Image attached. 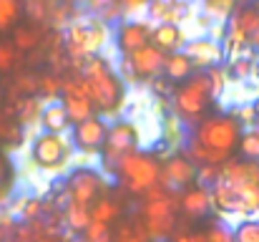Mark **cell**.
Wrapping results in <instances>:
<instances>
[{"label":"cell","mask_w":259,"mask_h":242,"mask_svg":"<svg viewBox=\"0 0 259 242\" xmlns=\"http://www.w3.org/2000/svg\"><path fill=\"white\" fill-rule=\"evenodd\" d=\"M239 136H242V124L237 116H227V114L204 116L196 121L189 154L194 164H206V166L224 164L229 154L237 149Z\"/></svg>","instance_id":"6da1fadb"},{"label":"cell","mask_w":259,"mask_h":242,"mask_svg":"<svg viewBox=\"0 0 259 242\" xmlns=\"http://www.w3.org/2000/svg\"><path fill=\"white\" fill-rule=\"evenodd\" d=\"M81 86L88 93V98L93 101V106L103 114H113L121 109L123 103V96H126V86L123 79L111 68V63L98 56V53H91L83 66V79Z\"/></svg>","instance_id":"7a4b0ae2"},{"label":"cell","mask_w":259,"mask_h":242,"mask_svg":"<svg viewBox=\"0 0 259 242\" xmlns=\"http://www.w3.org/2000/svg\"><path fill=\"white\" fill-rule=\"evenodd\" d=\"M214 91H211V83L209 76L201 71V74H191L186 81L176 83V91H174V109L176 114L184 119V121H199L206 116V111L211 109V101H214Z\"/></svg>","instance_id":"3957f363"},{"label":"cell","mask_w":259,"mask_h":242,"mask_svg":"<svg viewBox=\"0 0 259 242\" xmlns=\"http://www.w3.org/2000/svg\"><path fill=\"white\" fill-rule=\"evenodd\" d=\"M113 174L121 179V184L131 192V194H146L154 187H159L161 179V164L154 154L149 152H131L128 157L118 161V166L113 169Z\"/></svg>","instance_id":"277c9868"},{"label":"cell","mask_w":259,"mask_h":242,"mask_svg":"<svg viewBox=\"0 0 259 242\" xmlns=\"http://www.w3.org/2000/svg\"><path fill=\"white\" fill-rule=\"evenodd\" d=\"M139 149V129L131 121H116L113 126H108L103 147H101V161L108 171H113L118 166V161L128 157L131 152Z\"/></svg>","instance_id":"5b68a950"},{"label":"cell","mask_w":259,"mask_h":242,"mask_svg":"<svg viewBox=\"0 0 259 242\" xmlns=\"http://www.w3.org/2000/svg\"><path fill=\"white\" fill-rule=\"evenodd\" d=\"M146 194H149V199L144 204V217H146L149 235H154V237L171 235L174 227H176V204H174V199L169 197V192L154 187Z\"/></svg>","instance_id":"8992f818"},{"label":"cell","mask_w":259,"mask_h":242,"mask_svg":"<svg viewBox=\"0 0 259 242\" xmlns=\"http://www.w3.org/2000/svg\"><path fill=\"white\" fill-rule=\"evenodd\" d=\"M68 154H71L68 142L61 134H53V131L40 134L35 139V144H33V159L43 169H58V166H63L68 161Z\"/></svg>","instance_id":"52a82bcc"},{"label":"cell","mask_w":259,"mask_h":242,"mask_svg":"<svg viewBox=\"0 0 259 242\" xmlns=\"http://www.w3.org/2000/svg\"><path fill=\"white\" fill-rule=\"evenodd\" d=\"M66 189H68L71 202L83 204V207L91 210V204L98 199V194H101V189H103V179H101V174L93 171V169H76V171L68 177Z\"/></svg>","instance_id":"ba28073f"},{"label":"cell","mask_w":259,"mask_h":242,"mask_svg":"<svg viewBox=\"0 0 259 242\" xmlns=\"http://www.w3.org/2000/svg\"><path fill=\"white\" fill-rule=\"evenodd\" d=\"M106 131H108V124L91 114L88 119L73 124V144L83 152V154H98L101 147H103V139H106Z\"/></svg>","instance_id":"9c48e42d"},{"label":"cell","mask_w":259,"mask_h":242,"mask_svg":"<svg viewBox=\"0 0 259 242\" xmlns=\"http://www.w3.org/2000/svg\"><path fill=\"white\" fill-rule=\"evenodd\" d=\"M123 58H126L134 79H154L156 74H161L166 53L159 51L154 43H146L144 48H139V51H134L131 56H123Z\"/></svg>","instance_id":"30bf717a"},{"label":"cell","mask_w":259,"mask_h":242,"mask_svg":"<svg viewBox=\"0 0 259 242\" xmlns=\"http://www.w3.org/2000/svg\"><path fill=\"white\" fill-rule=\"evenodd\" d=\"M184 53L191 58L194 66H201V68H211V66H219L224 61V48L219 41H211V38H199V41H191L184 46Z\"/></svg>","instance_id":"8fae6325"},{"label":"cell","mask_w":259,"mask_h":242,"mask_svg":"<svg viewBox=\"0 0 259 242\" xmlns=\"http://www.w3.org/2000/svg\"><path fill=\"white\" fill-rule=\"evenodd\" d=\"M63 109H66L71 124H78V121H83V119H88L93 114L96 106H93V101L88 98V93L83 91L81 81L63 86Z\"/></svg>","instance_id":"7c38bea8"},{"label":"cell","mask_w":259,"mask_h":242,"mask_svg":"<svg viewBox=\"0 0 259 242\" xmlns=\"http://www.w3.org/2000/svg\"><path fill=\"white\" fill-rule=\"evenodd\" d=\"M146 43H151V28L146 23L131 20V23H123L116 33V46L123 56H131L134 51L144 48Z\"/></svg>","instance_id":"4fadbf2b"},{"label":"cell","mask_w":259,"mask_h":242,"mask_svg":"<svg viewBox=\"0 0 259 242\" xmlns=\"http://www.w3.org/2000/svg\"><path fill=\"white\" fill-rule=\"evenodd\" d=\"M196 179V166L184 157H174L161 166V179L166 187H189Z\"/></svg>","instance_id":"5bb4252c"},{"label":"cell","mask_w":259,"mask_h":242,"mask_svg":"<svg viewBox=\"0 0 259 242\" xmlns=\"http://www.w3.org/2000/svg\"><path fill=\"white\" fill-rule=\"evenodd\" d=\"M181 210L189 215V217H194V220H199V217H206L209 212H211V197H209V192L204 189V187H184V194H181Z\"/></svg>","instance_id":"9a60e30c"},{"label":"cell","mask_w":259,"mask_h":242,"mask_svg":"<svg viewBox=\"0 0 259 242\" xmlns=\"http://www.w3.org/2000/svg\"><path fill=\"white\" fill-rule=\"evenodd\" d=\"M151 43L164 53H174V51H181L184 33L176 23H161V25L151 28Z\"/></svg>","instance_id":"2e32d148"},{"label":"cell","mask_w":259,"mask_h":242,"mask_svg":"<svg viewBox=\"0 0 259 242\" xmlns=\"http://www.w3.org/2000/svg\"><path fill=\"white\" fill-rule=\"evenodd\" d=\"M164 74H166V81L176 86V83H181V81H186L191 74H194V63H191V58L184 53V51H174L169 53L166 58H164V68H161Z\"/></svg>","instance_id":"e0dca14e"},{"label":"cell","mask_w":259,"mask_h":242,"mask_svg":"<svg viewBox=\"0 0 259 242\" xmlns=\"http://www.w3.org/2000/svg\"><path fill=\"white\" fill-rule=\"evenodd\" d=\"M214 204H217L219 210H224V212H242V215L249 212V207L244 204V199H242L229 184H224L222 179L214 184Z\"/></svg>","instance_id":"ac0fdd59"},{"label":"cell","mask_w":259,"mask_h":242,"mask_svg":"<svg viewBox=\"0 0 259 242\" xmlns=\"http://www.w3.org/2000/svg\"><path fill=\"white\" fill-rule=\"evenodd\" d=\"M40 124H43L46 131L61 134V131H66V129L71 126V119H68L63 103H51V106L43 109V114H40Z\"/></svg>","instance_id":"d6986e66"},{"label":"cell","mask_w":259,"mask_h":242,"mask_svg":"<svg viewBox=\"0 0 259 242\" xmlns=\"http://www.w3.org/2000/svg\"><path fill=\"white\" fill-rule=\"evenodd\" d=\"M25 10V0H0V36L10 33Z\"/></svg>","instance_id":"ffe728a7"},{"label":"cell","mask_w":259,"mask_h":242,"mask_svg":"<svg viewBox=\"0 0 259 242\" xmlns=\"http://www.w3.org/2000/svg\"><path fill=\"white\" fill-rule=\"evenodd\" d=\"M38 41H40L38 28H33V25H20V23L13 28V48H15V51H30V48L38 46Z\"/></svg>","instance_id":"44dd1931"},{"label":"cell","mask_w":259,"mask_h":242,"mask_svg":"<svg viewBox=\"0 0 259 242\" xmlns=\"http://www.w3.org/2000/svg\"><path fill=\"white\" fill-rule=\"evenodd\" d=\"M66 220H68V227L73 232H83L91 222V210L83 204H76V202H68V210H66Z\"/></svg>","instance_id":"7402d4cb"},{"label":"cell","mask_w":259,"mask_h":242,"mask_svg":"<svg viewBox=\"0 0 259 242\" xmlns=\"http://www.w3.org/2000/svg\"><path fill=\"white\" fill-rule=\"evenodd\" d=\"M118 217V207L111 202V199H96L93 204H91V220H96V222H113Z\"/></svg>","instance_id":"603a6c76"},{"label":"cell","mask_w":259,"mask_h":242,"mask_svg":"<svg viewBox=\"0 0 259 242\" xmlns=\"http://www.w3.org/2000/svg\"><path fill=\"white\" fill-rule=\"evenodd\" d=\"M237 149L242 152V157L249 161H259V129L257 131H242Z\"/></svg>","instance_id":"cb8c5ba5"},{"label":"cell","mask_w":259,"mask_h":242,"mask_svg":"<svg viewBox=\"0 0 259 242\" xmlns=\"http://www.w3.org/2000/svg\"><path fill=\"white\" fill-rule=\"evenodd\" d=\"M15 61H18V51L13 48V43L0 38V76L10 74L15 68Z\"/></svg>","instance_id":"d4e9b609"},{"label":"cell","mask_w":259,"mask_h":242,"mask_svg":"<svg viewBox=\"0 0 259 242\" xmlns=\"http://www.w3.org/2000/svg\"><path fill=\"white\" fill-rule=\"evenodd\" d=\"M234 242H259V222H242L234 230Z\"/></svg>","instance_id":"484cf974"},{"label":"cell","mask_w":259,"mask_h":242,"mask_svg":"<svg viewBox=\"0 0 259 242\" xmlns=\"http://www.w3.org/2000/svg\"><path fill=\"white\" fill-rule=\"evenodd\" d=\"M18 207H20V217H23V220H28V222H30L33 217H38V215H40V210H43L40 199H23Z\"/></svg>","instance_id":"4316f807"},{"label":"cell","mask_w":259,"mask_h":242,"mask_svg":"<svg viewBox=\"0 0 259 242\" xmlns=\"http://www.w3.org/2000/svg\"><path fill=\"white\" fill-rule=\"evenodd\" d=\"M10 182H13V166H10V161L0 154V197L10 189Z\"/></svg>","instance_id":"83f0119b"},{"label":"cell","mask_w":259,"mask_h":242,"mask_svg":"<svg viewBox=\"0 0 259 242\" xmlns=\"http://www.w3.org/2000/svg\"><path fill=\"white\" fill-rule=\"evenodd\" d=\"M237 3H239V0H206V8H209L211 13L227 15L229 10H234V8H237Z\"/></svg>","instance_id":"f1b7e54d"},{"label":"cell","mask_w":259,"mask_h":242,"mask_svg":"<svg viewBox=\"0 0 259 242\" xmlns=\"http://www.w3.org/2000/svg\"><path fill=\"white\" fill-rule=\"evenodd\" d=\"M237 119H239V124H252V121H257V109H254V103H252V106H244L242 111H237Z\"/></svg>","instance_id":"f546056e"},{"label":"cell","mask_w":259,"mask_h":242,"mask_svg":"<svg viewBox=\"0 0 259 242\" xmlns=\"http://www.w3.org/2000/svg\"><path fill=\"white\" fill-rule=\"evenodd\" d=\"M206 242H234L222 227H211L209 232H206Z\"/></svg>","instance_id":"4dcf8cb0"},{"label":"cell","mask_w":259,"mask_h":242,"mask_svg":"<svg viewBox=\"0 0 259 242\" xmlns=\"http://www.w3.org/2000/svg\"><path fill=\"white\" fill-rule=\"evenodd\" d=\"M40 86H43V91H46V93H56V91L61 88V83H58L56 76H46V79L40 81Z\"/></svg>","instance_id":"1f68e13d"},{"label":"cell","mask_w":259,"mask_h":242,"mask_svg":"<svg viewBox=\"0 0 259 242\" xmlns=\"http://www.w3.org/2000/svg\"><path fill=\"white\" fill-rule=\"evenodd\" d=\"M116 242H144V237H139V235H134V232L123 230V232L118 235V240H116Z\"/></svg>","instance_id":"d6a6232c"},{"label":"cell","mask_w":259,"mask_h":242,"mask_svg":"<svg viewBox=\"0 0 259 242\" xmlns=\"http://www.w3.org/2000/svg\"><path fill=\"white\" fill-rule=\"evenodd\" d=\"M113 0H91V8L93 10H101V8H106V5H111Z\"/></svg>","instance_id":"836d02e7"},{"label":"cell","mask_w":259,"mask_h":242,"mask_svg":"<svg viewBox=\"0 0 259 242\" xmlns=\"http://www.w3.org/2000/svg\"><path fill=\"white\" fill-rule=\"evenodd\" d=\"M146 0H123V5L126 8H139V5H144Z\"/></svg>","instance_id":"e575fe53"},{"label":"cell","mask_w":259,"mask_h":242,"mask_svg":"<svg viewBox=\"0 0 259 242\" xmlns=\"http://www.w3.org/2000/svg\"><path fill=\"white\" fill-rule=\"evenodd\" d=\"M252 76L259 81V61H254V63H252Z\"/></svg>","instance_id":"d590c367"},{"label":"cell","mask_w":259,"mask_h":242,"mask_svg":"<svg viewBox=\"0 0 259 242\" xmlns=\"http://www.w3.org/2000/svg\"><path fill=\"white\" fill-rule=\"evenodd\" d=\"M252 43H257V46H259V25L254 28V33H252Z\"/></svg>","instance_id":"8d00e7d4"},{"label":"cell","mask_w":259,"mask_h":242,"mask_svg":"<svg viewBox=\"0 0 259 242\" xmlns=\"http://www.w3.org/2000/svg\"><path fill=\"white\" fill-rule=\"evenodd\" d=\"M174 242H191V240H189V237H176Z\"/></svg>","instance_id":"74e56055"},{"label":"cell","mask_w":259,"mask_h":242,"mask_svg":"<svg viewBox=\"0 0 259 242\" xmlns=\"http://www.w3.org/2000/svg\"><path fill=\"white\" fill-rule=\"evenodd\" d=\"M254 109H257V124H259V103H257V106H254Z\"/></svg>","instance_id":"f35d334b"},{"label":"cell","mask_w":259,"mask_h":242,"mask_svg":"<svg viewBox=\"0 0 259 242\" xmlns=\"http://www.w3.org/2000/svg\"><path fill=\"white\" fill-rule=\"evenodd\" d=\"M8 242H13V240H8Z\"/></svg>","instance_id":"ab89813d"}]
</instances>
